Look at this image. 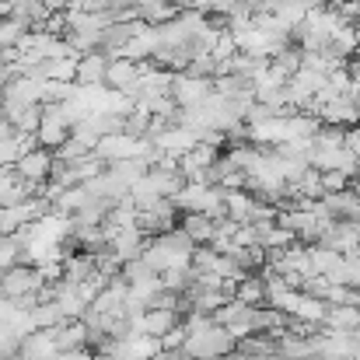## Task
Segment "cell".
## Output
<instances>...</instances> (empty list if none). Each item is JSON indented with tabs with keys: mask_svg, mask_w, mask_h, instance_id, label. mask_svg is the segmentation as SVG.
<instances>
[{
	"mask_svg": "<svg viewBox=\"0 0 360 360\" xmlns=\"http://www.w3.org/2000/svg\"><path fill=\"white\" fill-rule=\"evenodd\" d=\"M280 74H287V77H294L297 70H301V49L297 46H287V49H280L273 60H269Z\"/></svg>",
	"mask_w": 360,
	"mask_h": 360,
	"instance_id": "cell-24",
	"label": "cell"
},
{
	"mask_svg": "<svg viewBox=\"0 0 360 360\" xmlns=\"http://www.w3.org/2000/svg\"><path fill=\"white\" fill-rule=\"evenodd\" d=\"M70 136V120L63 116L60 105H42V120H39V129H35V147L42 150H60Z\"/></svg>",
	"mask_w": 360,
	"mask_h": 360,
	"instance_id": "cell-6",
	"label": "cell"
},
{
	"mask_svg": "<svg viewBox=\"0 0 360 360\" xmlns=\"http://www.w3.org/2000/svg\"><path fill=\"white\" fill-rule=\"evenodd\" d=\"M326 304L319 301V297H308V294H301V304H297V311L290 315V319H297V322H304V326H315V329H322V322H326Z\"/></svg>",
	"mask_w": 360,
	"mask_h": 360,
	"instance_id": "cell-22",
	"label": "cell"
},
{
	"mask_svg": "<svg viewBox=\"0 0 360 360\" xmlns=\"http://www.w3.org/2000/svg\"><path fill=\"white\" fill-rule=\"evenodd\" d=\"M193 241L186 238L179 228L175 231H165L158 238H147V248H143V262L150 273H168V269H193Z\"/></svg>",
	"mask_w": 360,
	"mask_h": 360,
	"instance_id": "cell-1",
	"label": "cell"
},
{
	"mask_svg": "<svg viewBox=\"0 0 360 360\" xmlns=\"http://www.w3.org/2000/svg\"><path fill=\"white\" fill-rule=\"evenodd\" d=\"M175 228L193 241L196 248H203V245H210V241H214V221H210V217H203V214H182V221H179Z\"/></svg>",
	"mask_w": 360,
	"mask_h": 360,
	"instance_id": "cell-18",
	"label": "cell"
},
{
	"mask_svg": "<svg viewBox=\"0 0 360 360\" xmlns=\"http://www.w3.org/2000/svg\"><path fill=\"white\" fill-rule=\"evenodd\" d=\"M235 301L248 304V308H266V287H262V280H259L255 273H248L245 280H238V287H235Z\"/></svg>",
	"mask_w": 360,
	"mask_h": 360,
	"instance_id": "cell-21",
	"label": "cell"
},
{
	"mask_svg": "<svg viewBox=\"0 0 360 360\" xmlns=\"http://www.w3.org/2000/svg\"><path fill=\"white\" fill-rule=\"evenodd\" d=\"M322 329H326V333H350V336H354V333L360 329V308H350V304L329 308Z\"/></svg>",
	"mask_w": 360,
	"mask_h": 360,
	"instance_id": "cell-19",
	"label": "cell"
},
{
	"mask_svg": "<svg viewBox=\"0 0 360 360\" xmlns=\"http://www.w3.org/2000/svg\"><path fill=\"white\" fill-rule=\"evenodd\" d=\"M14 175H18V179H25L32 189H35V186H42V182H49V175H53V150L32 147V150L14 165Z\"/></svg>",
	"mask_w": 360,
	"mask_h": 360,
	"instance_id": "cell-9",
	"label": "cell"
},
{
	"mask_svg": "<svg viewBox=\"0 0 360 360\" xmlns=\"http://www.w3.org/2000/svg\"><path fill=\"white\" fill-rule=\"evenodd\" d=\"M63 280L67 283H84V280H91L95 276V252H67L63 255Z\"/></svg>",
	"mask_w": 360,
	"mask_h": 360,
	"instance_id": "cell-16",
	"label": "cell"
},
{
	"mask_svg": "<svg viewBox=\"0 0 360 360\" xmlns=\"http://www.w3.org/2000/svg\"><path fill=\"white\" fill-rule=\"evenodd\" d=\"M210 95H214V81L189 77V74H175L172 77V102H175V109H196Z\"/></svg>",
	"mask_w": 360,
	"mask_h": 360,
	"instance_id": "cell-8",
	"label": "cell"
},
{
	"mask_svg": "<svg viewBox=\"0 0 360 360\" xmlns=\"http://www.w3.org/2000/svg\"><path fill=\"white\" fill-rule=\"evenodd\" d=\"M56 354H60V350H56L53 329H32V333L18 343V357H25V360H53Z\"/></svg>",
	"mask_w": 360,
	"mask_h": 360,
	"instance_id": "cell-12",
	"label": "cell"
},
{
	"mask_svg": "<svg viewBox=\"0 0 360 360\" xmlns=\"http://www.w3.org/2000/svg\"><path fill=\"white\" fill-rule=\"evenodd\" d=\"M21 262V245H18V238L11 235V238H4L0 235V276L7 273V269H14Z\"/></svg>",
	"mask_w": 360,
	"mask_h": 360,
	"instance_id": "cell-25",
	"label": "cell"
},
{
	"mask_svg": "<svg viewBox=\"0 0 360 360\" xmlns=\"http://www.w3.org/2000/svg\"><path fill=\"white\" fill-rule=\"evenodd\" d=\"M60 360H102V357L91 354V350H74V354H60Z\"/></svg>",
	"mask_w": 360,
	"mask_h": 360,
	"instance_id": "cell-27",
	"label": "cell"
},
{
	"mask_svg": "<svg viewBox=\"0 0 360 360\" xmlns=\"http://www.w3.org/2000/svg\"><path fill=\"white\" fill-rule=\"evenodd\" d=\"M105 67H109V56L105 53H84L77 60L74 84L77 88H105Z\"/></svg>",
	"mask_w": 360,
	"mask_h": 360,
	"instance_id": "cell-13",
	"label": "cell"
},
{
	"mask_svg": "<svg viewBox=\"0 0 360 360\" xmlns=\"http://www.w3.org/2000/svg\"><path fill=\"white\" fill-rule=\"evenodd\" d=\"M172 203H175L182 214H203V217H210V221H221V217H224V189H221V186L186 182Z\"/></svg>",
	"mask_w": 360,
	"mask_h": 360,
	"instance_id": "cell-3",
	"label": "cell"
},
{
	"mask_svg": "<svg viewBox=\"0 0 360 360\" xmlns=\"http://www.w3.org/2000/svg\"><path fill=\"white\" fill-rule=\"evenodd\" d=\"M147 129H150V116H147L143 109H136V105H133V112L122 120V133H126V136H133V140H147Z\"/></svg>",
	"mask_w": 360,
	"mask_h": 360,
	"instance_id": "cell-23",
	"label": "cell"
},
{
	"mask_svg": "<svg viewBox=\"0 0 360 360\" xmlns=\"http://www.w3.org/2000/svg\"><path fill=\"white\" fill-rule=\"evenodd\" d=\"M217 158H221L217 143H196L193 150H186V154L179 158V175H182L186 182H207V186H210L207 172L214 168Z\"/></svg>",
	"mask_w": 360,
	"mask_h": 360,
	"instance_id": "cell-7",
	"label": "cell"
},
{
	"mask_svg": "<svg viewBox=\"0 0 360 360\" xmlns=\"http://www.w3.org/2000/svg\"><path fill=\"white\" fill-rule=\"evenodd\" d=\"M354 182L347 179V175H340V172H326L322 175V196H336V193H347Z\"/></svg>",
	"mask_w": 360,
	"mask_h": 360,
	"instance_id": "cell-26",
	"label": "cell"
},
{
	"mask_svg": "<svg viewBox=\"0 0 360 360\" xmlns=\"http://www.w3.org/2000/svg\"><path fill=\"white\" fill-rule=\"evenodd\" d=\"M42 287H46V283H42L39 269H35V266H25V262H18L14 269H7V273L0 276V297L11 301V304H18L21 297L39 294Z\"/></svg>",
	"mask_w": 360,
	"mask_h": 360,
	"instance_id": "cell-5",
	"label": "cell"
},
{
	"mask_svg": "<svg viewBox=\"0 0 360 360\" xmlns=\"http://www.w3.org/2000/svg\"><path fill=\"white\" fill-rule=\"evenodd\" d=\"M32 196H35V189L25 179H18L14 168H0V210L4 207H14V203H25Z\"/></svg>",
	"mask_w": 360,
	"mask_h": 360,
	"instance_id": "cell-15",
	"label": "cell"
},
{
	"mask_svg": "<svg viewBox=\"0 0 360 360\" xmlns=\"http://www.w3.org/2000/svg\"><path fill=\"white\" fill-rule=\"evenodd\" d=\"M154 360H186V357H182L179 350H161V354H158Z\"/></svg>",
	"mask_w": 360,
	"mask_h": 360,
	"instance_id": "cell-28",
	"label": "cell"
},
{
	"mask_svg": "<svg viewBox=\"0 0 360 360\" xmlns=\"http://www.w3.org/2000/svg\"><path fill=\"white\" fill-rule=\"evenodd\" d=\"M53 340H56V350L60 354H74V350H88V326L77 319V322H63L60 329H53Z\"/></svg>",
	"mask_w": 360,
	"mask_h": 360,
	"instance_id": "cell-17",
	"label": "cell"
},
{
	"mask_svg": "<svg viewBox=\"0 0 360 360\" xmlns=\"http://www.w3.org/2000/svg\"><path fill=\"white\" fill-rule=\"evenodd\" d=\"M200 143V136L193 133V129H186V126H165L154 140H150V147L158 150V154H165V158H182L186 150H193Z\"/></svg>",
	"mask_w": 360,
	"mask_h": 360,
	"instance_id": "cell-10",
	"label": "cell"
},
{
	"mask_svg": "<svg viewBox=\"0 0 360 360\" xmlns=\"http://www.w3.org/2000/svg\"><path fill=\"white\" fill-rule=\"evenodd\" d=\"M326 210L333 221H343V224H360V196L354 189L347 193H336V196H322Z\"/></svg>",
	"mask_w": 360,
	"mask_h": 360,
	"instance_id": "cell-14",
	"label": "cell"
},
{
	"mask_svg": "<svg viewBox=\"0 0 360 360\" xmlns=\"http://www.w3.org/2000/svg\"><path fill=\"white\" fill-rule=\"evenodd\" d=\"M143 67H147V63H129V60H120V56L109 60V67H105V88L129 98V91L136 88V81H140V74H143Z\"/></svg>",
	"mask_w": 360,
	"mask_h": 360,
	"instance_id": "cell-11",
	"label": "cell"
},
{
	"mask_svg": "<svg viewBox=\"0 0 360 360\" xmlns=\"http://www.w3.org/2000/svg\"><path fill=\"white\" fill-rule=\"evenodd\" d=\"M311 7H319L315 0H276V7H273V14L287 25V28H297L304 18H308V11Z\"/></svg>",
	"mask_w": 360,
	"mask_h": 360,
	"instance_id": "cell-20",
	"label": "cell"
},
{
	"mask_svg": "<svg viewBox=\"0 0 360 360\" xmlns=\"http://www.w3.org/2000/svg\"><path fill=\"white\" fill-rule=\"evenodd\" d=\"M200 4H207V0H175V7H186V11H196Z\"/></svg>",
	"mask_w": 360,
	"mask_h": 360,
	"instance_id": "cell-29",
	"label": "cell"
},
{
	"mask_svg": "<svg viewBox=\"0 0 360 360\" xmlns=\"http://www.w3.org/2000/svg\"><path fill=\"white\" fill-rule=\"evenodd\" d=\"M235 340H231V333L228 329H221L217 322H210L207 329H200V333H189L186 340H182V347H179V354L186 360H214V357H228V354H235Z\"/></svg>",
	"mask_w": 360,
	"mask_h": 360,
	"instance_id": "cell-2",
	"label": "cell"
},
{
	"mask_svg": "<svg viewBox=\"0 0 360 360\" xmlns=\"http://www.w3.org/2000/svg\"><path fill=\"white\" fill-rule=\"evenodd\" d=\"M150 150V140H133L126 133H109L95 143V158L102 165H120V161H133V158H143Z\"/></svg>",
	"mask_w": 360,
	"mask_h": 360,
	"instance_id": "cell-4",
	"label": "cell"
}]
</instances>
